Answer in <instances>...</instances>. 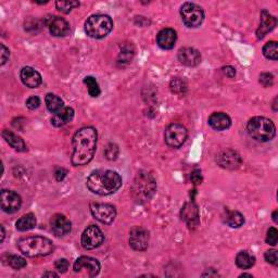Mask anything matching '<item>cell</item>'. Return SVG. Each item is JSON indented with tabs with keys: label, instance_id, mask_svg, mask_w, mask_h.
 Wrapping results in <instances>:
<instances>
[{
	"label": "cell",
	"instance_id": "obj_29",
	"mask_svg": "<svg viewBox=\"0 0 278 278\" xmlns=\"http://www.w3.org/2000/svg\"><path fill=\"white\" fill-rule=\"evenodd\" d=\"M84 84L87 86L88 93L92 97H98L100 95L101 90L98 82H97L96 79L93 78V76H86L84 79Z\"/></svg>",
	"mask_w": 278,
	"mask_h": 278
},
{
	"label": "cell",
	"instance_id": "obj_19",
	"mask_svg": "<svg viewBox=\"0 0 278 278\" xmlns=\"http://www.w3.org/2000/svg\"><path fill=\"white\" fill-rule=\"evenodd\" d=\"M20 78L21 81L23 82V84L30 88H37L41 85V83H43L41 75L36 70L31 66H25L21 70Z\"/></svg>",
	"mask_w": 278,
	"mask_h": 278
},
{
	"label": "cell",
	"instance_id": "obj_4",
	"mask_svg": "<svg viewBox=\"0 0 278 278\" xmlns=\"http://www.w3.org/2000/svg\"><path fill=\"white\" fill-rule=\"evenodd\" d=\"M157 184L154 176L146 171H141L134 180L131 187V194L137 203H145L154 196Z\"/></svg>",
	"mask_w": 278,
	"mask_h": 278
},
{
	"label": "cell",
	"instance_id": "obj_7",
	"mask_svg": "<svg viewBox=\"0 0 278 278\" xmlns=\"http://www.w3.org/2000/svg\"><path fill=\"white\" fill-rule=\"evenodd\" d=\"M180 17L186 26L198 27L204 20V12L201 7L192 3H185L180 8Z\"/></svg>",
	"mask_w": 278,
	"mask_h": 278
},
{
	"label": "cell",
	"instance_id": "obj_39",
	"mask_svg": "<svg viewBox=\"0 0 278 278\" xmlns=\"http://www.w3.org/2000/svg\"><path fill=\"white\" fill-rule=\"evenodd\" d=\"M68 266H70V263L66 259H59L54 263L55 269H57L60 273H65L68 269Z\"/></svg>",
	"mask_w": 278,
	"mask_h": 278
},
{
	"label": "cell",
	"instance_id": "obj_21",
	"mask_svg": "<svg viewBox=\"0 0 278 278\" xmlns=\"http://www.w3.org/2000/svg\"><path fill=\"white\" fill-rule=\"evenodd\" d=\"M177 39L176 32L172 29H164L160 31L157 36V44L164 50H170L174 48Z\"/></svg>",
	"mask_w": 278,
	"mask_h": 278
},
{
	"label": "cell",
	"instance_id": "obj_45",
	"mask_svg": "<svg viewBox=\"0 0 278 278\" xmlns=\"http://www.w3.org/2000/svg\"><path fill=\"white\" fill-rule=\"evenodd\" d=\"M47 276H49V277H58V274L54 273V272H46V273L43 274V277H47Z\"/></svg>",
	"mask_w": 278,
	"mask_h": 278
},
{
	"label": "cell",
	"instance_id": "obj_15",
	"mask_svg": "<svg viewBox=\"0 0 278 278\" xmlns=\"http://www.w3.org/2000/svg\"><path fill=\"white\" fill-rule=\"evenodd\" d=\"M180 217H182L184 222H186V224L188 225L189 228H196L200 223L198 206L193 201L185 203L182 208V212H180Z\"/></svg>",
	"mask_w": 278,
	"mask_h": 278
},
{
	"label": "cell",
	"instance_id": "obj_24",
	"mask_svg": "<svg viewBox=\"0 0 278 278\" xmlns=\"http://www.w3.org/2000/svg\"><path fill=\"white\" fill-rule=\"evenodd\" d=\"M2 136L4 137L5 141L9 144L11 148H13L19 152L27 151V147H26V145H25L23 139L19 137L18 135H16L13 131L8 130V129H4L2 133Z\"/></svg>",
	"mask_w": 278,
	"mask_h": 278
},
{
	"label": "cell",
	"instance_id": "obj_9",
	"mask_svg": "<svg viewBox=\"0 0 278 278\" xmlns=\"http://www.w3.org/2000/svg\"><path fill=\"white\" fill-rule=\"evenodd\" d=\"M90 212L97 221L107 225L113 223L116 218L115 207L108 203H90Z\"/></svg>",
	"mask_w": 278,
	"mask_h": 278
},
{
	"label": "cell",
	"instance_id": "obj_8",
	"mask_svg": "<svg viewBox=\"0 0 278 278\" xmlns=\"http://www.w3.org/2000/svg\"><path fill=\"white\" fill-rule=\"evenodd\" d=\"M187 137H188V131L187 128L182 124L173 123L169 125L165 129L164 139L166 145L171 148H179L185 144Z\"/></svg>",
	"mask_w": 278,
	"mask_h": 278
},
{
	"label": "cell",
	"instance_id": "obj_33",
	"mask_svg": "<svg viewBox=\"0 0 278 278\" xmlns=\"http://www.w3.org/2000/svg\"><path fill=\"white\" fill-rule=\"evenodd\" d=\"M133 57H134L133 48L129 47V46H126V47H124L123 49L121 50L119 59H117V62H119V64L125 65L126 63H128V62L131 59H133Z\"/></svg>",
	"mask_w": 278,
	"mask_h": 278
},
{
	"label": "cell",
	"instance_id": "obj_37",
	"mask_svg": "<svg viewBox=\"0 0 278 278\" xmlns=\"http://www.w3.org/2000/svg\"><path fill=\"white\" fill-rule=\"evenodd\" d=\"M259 81L264 87H270L274 84V76L270 73H262Z\"/></svg>",
	"mask_w": 278,
	"mask_h": 278
},
{
	"label": "cell",
	"instance_id": "obj_46",
	"mask_svg": "<svg viewBox=\"0 0 278 278\" xmlns=\"http://www.w3.org/2000/svg\"><path fill=\"white\" fill-rule=\"evenodd\" d=\"M0 228H2V242H4V240H5V237H6V232H5V227L2 225V227H0Z\"/></svg>",
	"mask_w": 278,
	"mask_h": 278
},
{
	"label": "cell",
	"instance_id": "obj_31",
	"mask_svg": "<svg viewBox=\"0 0 278 278\" xmlns=\"http://www.w3.org/2000/svg\"><path fill=\"white\" fill-rule=\"evenodd\" d=\"M80 6L79 2L75 0H61V2L55 3L57 9L62 13H70L74 8H78Z\"/></svg>",
	"mask_w": 278,
	"mask_h": 278
},
{
	"label": "cell",
	"instance_id": "obj_47",
	"mask_svg": "<svg viewBox=\"0 0 278 278\" xmlns=\"http://www.w3.org/2000/svg\"><path fill=\"white\" fill-rule=\"evenodd\" d=\"M277 214H278V212H277V211H274V213H273V221L275 222V223H277V222H278V220H277Z\"/></svg>",
	"mask_w": 278,
	"mask_h": 278
},
{
	"label": "cell",
	"instance_id": "obj_11",
	"mask_svg": "<svg viewBox=\"0 0 278 278\" xmlns=\"http://www.w3.org/2000/svg\"><path fill=\"white\" fill-rule=\"evenodd\" d=\"M149 232L142 226H136L130 229L129 245L136 251H145L149 246Z\"/></svg>",
	"mask_w": 278,
	"mask_h": 278
},
{
	"label": "cell",
	"instance_id": "obj_22",
	"mask_svg": "<svg viewBox=\"0 0 278 278\" xmlns=\"http://www.w3.org/2000/svg\"><path fill=\"white\" fill-rule=\"evenodd\" d=\"M208 125L215 130H225L231 127L232 120L224 112H215L208 117Z\"/></svg>",
	"mask_w": 278,
	"mask_h": 278
},
{
	"label": "cell",
	"instance_id": "obj_43",
	"mask_svg": "<svg viewBox=\"0 0 278 278\" xmlns=\"http://www.w3.org/2000/svg\"><path fill=\"white\" fill-rule=\"evenodd\" d=\"M10 51L4 44H2V65H5L6 62L9 60Z\"/></svg>",
	"mask_w": 278,
	"mask_h": 278
},
{
	"label": "cell",
	"instance_id": "obj_35",
	"mask_svg": "<svg viewBox=\"0 0 278 278\" xmlns=\"http://www.w3.org/2000/svg\"><path fill=\"white\" fill-rule=\"evenodd\" d=\"M266 243L267 245H270L275 247L278 242V232L275 227H270L267 231L266 235Z\"/></svg>",
	"mask_w": 278,
	"mask_h": 278
},
{
	"label": "cell",
	"instance_id": "obj_40",
	"mask_svg": "<svg viewBox=\"0 0 278 278\" xmlns=\"http://www.w3.org/2000/svg\"><path fill=\"white\" fill-rule=\"evenodd\" d=\"M39 106H40V99H39V97H37V96L30 97V98L26 100V107L29 108L30 110L37 109Z\"/></svg>",
	"mask_w": 278,
	"mask_h": 278
},
{
	"label": "cell",
	"instance_id": "obj_38",
	"mask_svg": "<svg viewBox=\"0 0 278 278\" xmlns=\"http://www.w3.org/2000/svg\"><path fill=\"white\" fill-rule=\"evenodd\" d=\"M264 258H265L266 262L267 263H270L273 264V265L277 266L278 265V258H277V251L275 249H272V250H268V251L265 252V254H264Z\"/></svg>",
	"mask_w": 278,
	"mask_h": 278
},
{
	"label": "cell",
	"instance_id": "obj_41",
	"mask_svg": "<svg viewBox=\"0 0 278 278\" xmlns=\"http://www.w3.org/2000/svg\"><path fill=\"white\" fill-rule=\"evenodd\" d=\"M190 179L191 182L193 183V185H200L202 183V175H201V171L200 170H194L191 175H190Z\"/></svg>",
	"mask_w": 278,
	"mask_h": 278
},
{
	"label": "cell",
	"instance_id": "obj_16",
	"mask_svg": "<svg viewBox=\"0 0 278 278\" xmlns=\"http://www.w3.org/2000/svg\"><path fill=\"white\" fill-rule=\"evenodd\" d=\"M51 229L55 236L58 237H63L71 232L72 224L70 220H67L64 215L62 214H54L50 221Z\"/></svg>",
	"mask_w": 278,
	"mask_h": 278
},
{
	"label": "cell",
	"instance_id": "obj_13",
	"mask_svg": "<svg viewBox=\"0 0 278 278\" xmlns=\"http://www.w3.org/2000/svg\"><path fill=\"white\" fill-rule=\"evenodd\" d=\"M73 268L76 273H80L83 269H85L90 277H95L100 272V263L98 260L90 258V256H81L75 261Z\"/></svg>",
	"mask_w": 278,
	"mask_h": 278
},
{
	"label": "cell",
	"instance_id": "obj_2",
	"mask_svg": "<svg viewBox=\"0 0 278 278\" xmlns=\"http://www.w3.org/2000/svg\"><path fill=\"white\" fill-rule=\"evenodd\" d=\"M87 188L99 196H109L116 192L122 186L119 173L111 170L94 171L87 178Z\"/></svg>",
	"mask_w": 278,
	"mask_h": 278
},
{
	"label": "cell",
	"instance_id": "obj_25",
	"mask_svg": "<svg viewBox=\"0 0 278 278\" xmlns=\"http://www.w3.org/2000/svg\"><path fill=\"white\" fill-rule=\"evenodd\" d=\"M223 220L229 227L233 228H239L245 224V218H243V215L238 211L229 210V208H226L225 210Z\"/></svg>",
	"mask_w": 278,
	"mask_h": 278
},
{
	"label": "cell",
	"instance_id": "obj_5",
	"mask_svg": "<svg viewBox=\"0 0 278 278\" xmlns=\"http://www.w3.org/2000/svg\"><path fill=\"white\" fill-rule=\"evenodd\" d=\"M248 134L261 143L272 141L276 135V127L272 120L264 116L252 117L247 124Z\"/></svg>",
	"mask_w": 278,
	"mask_h": 278
},
{
	"label": "cell",
	"instance_id": "obj_18",
	"mask_svg": "<svg viewBox=\"0 0 278 278\" xmlns=\"http://www.w3.org/2000/svg\"><path fill=\"white\" fill-rule=\"evenodd\" d=\"M47 25L52 36L64 37L70 33V24L63 18L50 17L47 21Z\"/></svg>",
	"mask_w": 278,
	"mask_h": 278
},
{
	"label": "cell",
	"instance_id": "obj_23",
	"mask_svg": "<svg viewBox=\"0 0 278 278\" xmlns=\"http://www.w3.org/2000/svg\"><path fill=\"white\" fill-rule=\"evenodd\" d=\"M74 117V110L70 107H64L62 110H60L59 112L54 113L52 119H51V124L54 127H62L64 125L71 123Z\"/></svg>",
	"mask_w": 278,
	"mask_h": 278
},
{
	"label": "cell",
	"instance_id": "obj_44",
	"mask_svg": "<svg viewBox=\"0 0 278 278\" xmlns=\"http://www.w3.org/2000/svg\"><path fill=\"white\" fill-rule=\"evenodd\" d=\"M222 70H223V73H224L226 76H228L229 79L235 78V75H236V70H235V67H233V66H231V65H228V66H224Z\"/></svg>",
	"mask_w": 278,
	"mask_h": 278
},
{
	"label": "cell",
	"instance_id": "obj_36",
	"mask_svg": "<svg viewBox=\"0 0 278 278\" xmlns=\"http://www.w3.org/2000/svg\"><path fill=\"white\" fill-rule=\"evenodd\" d=\"M104 155H106V158L108 160H115L117 156H119V148L114 144H109L107 146L106 151H104Z\"/></svg>",
	"mask_w": 278,
	"mask_h": 278
},
{
	"label": "cell",
	"instance_id": "obj_28",
	"mask_svg": "<svg viewBox=\"0 0 278 278\" xmlns=\"http://www.w3.org/2000/svg\"><path fill=\"white\" fill-rule=\"evenodd\" d=\"M255 264V258L247 251H241L236 256V265L241 269L251 268Z\"/></svg>",
	"mask_w": 278,
	"mask_h": 278
},
{
	"label": "cell",
	"instance_id": "obj_10",
	"mask_svg": "<svg viewBox=\"0 0 278 278\" xmlns=\"http://www.w3.org/2000/svg\"><path fill=\"white\" fill-rule=\"evenodd\" d=\"M104 235L101 229L96 225L88 226L82 235V246L86 250H93L102 245Z\"/></svg>",
	"mask_w": 278,
	"mask_h": 278
},
{
	"label": "cell",
	"instance_id": "obj_14",
	"mask_svg": "<svg viewBox=\"0 0 278 278\" xmlns=\"http://www.w3.org/2000/svg\"><path fill=\"white\" fill-rule=\"evenodd\" d=\"M217 162L221 168L234 170V169H237L240 165L241 159L237 152L231 149H227V150L221 151L217 156Z\"/></svg>",
	"mask_w": 278,
	"mask_h": 278
},
{
	"label": "cell",
	"instance_id": "obj_20",
	"mask_svg": "<svg viewBox=\"0 0 278 278\" xmlns=\"http://www.w3.org/2000/svg\"><path fill=\"white\" fill-rule=\"evenodd\" d=\"M276 25H277V19L274 16L269 15L268 11L263 10L261 12V23L259 29L256 30V37L259 39L264 38V36H265L267 33L272 32L275 29Z\"/></svg>",
	"mask_w": 278,
	"mask_h": 278
},
{
	"label": "cell",
	"instance_id": "obj_6",
	"mask_svg": "<svg viewBox=\"0 0 278 278\" xmlns=\"http://www.w3.org/2000/svg\"><path fill=\"white\" fill-rule=\"evenodd\" d=\"M113 29V21L106 15H95L89 17L85 22V32L89 37L95 39L104 38Z\"/></svg>",
	"mask_w": 278,
	"mask_h": 278
},
{
	"label": "cell",
	"instance_id": "obj_34",
	"mask_svg": "<svg viewBox=\"0 0 278 278\" xmlns=\"http://www.w3.org/2000/svg\"><path fill=\"white\" fill-rule=\"evenodd\" d=\"M8 264L15 269H21L26 266V261L22 256L19 255H9L8 256Z\"/></svg>",
	"mask_w": 278,
	"mask_h": 278
},
{
	"label": "cell",
	"instance_id": "obj_48",
	"mask_svg": "<svg viewBox=\"0 0 278 278\" xmlns=\"http://www.w3.org/2000/svg\"><path fill=\"white\" fill-rule=\"evenodd\" d=\"M240 277H252L251 274H246V273H243L240 275Z\"/></svg>",
	"mask_w": 278,
	"mask_h": 278
},
{
	"label": "cell",
	"instance_id": "obj_12",
	"mask_svg": "<svg viewBox=\"0 0 278 278\" xmlns=\"http://www.w3.org/2000/svg\"><path fill=\"white\" fill-rule=\"evenodd\" d=\"M22 205V199L19 194L12 190H2V208L6 213H15L20 210Z\"/></svg>",
	"mask_w": 278,
	"mask_h": 278
},
{
	"label": "cell",
	"instance_id": "obj_3",
	"mask_svg": "<svg viewBox=\"0 0 278 278\" xmlns=\"http://www.w3.org/2000/svg\"><path fill=\"white\" fill-rule=\"evenodd\" d=\"M18 248L27 258L47 256L53 252L54 247L50 239L41 236H31L18 241Z\"/></svg>",
	"mask_w": 278,
	"mask_h": 278
},
{
	"label": "cell",
	"instance_id": "obj_17",
	"mask_svg": "<svg viewBox=\"0 0 278 278\" xmlns=\"http://www.w3.org/2000/svg\"><path fill=\"white\" fill-rule=\"evenodd\" d=\"M177 58L180 63L186 66H197L201 62L200 52L191 47H184L179 49Z\"/></svg>",
	"mask_w": 278,
	"mask_h": 278
},
{
	"label": "cell",
	"instance_id": "obj_30",
	"mask_svg": "<svg viewBox=\"0 0 278 278\" xmlns=\"http://www.w3.org/2000/svg\"><path fill=\"white\" fill-rule=\"evenodd\" d=\"M263 54L266 59L276 61L278 59V51H277V43H276V41H268L267 44H265V46L263 47Z\"/></svg>",
	"mask_w": 278,
	"mask_h": 278
},
{
	"label": "cell",
	"instance_id": "obj_1",
	"mask_svg": "<svg viewBox=\"0 0 278 278\" xmlns=\"http://www.w3.org/2000/svg\"><path fill=\"white\" fill-rule=\"evenodd\" d=\"M96 128L92 126L83 127L76 131L73 136V154L71 161L74 166H83L92 161L97 148Z\"/></svg>",
	"mask_w": 278,
	"mask_h": 278
},
{
	"label": "cell",
	"instance_id": "obj_27",
	"mask_svg": "<svg viewBox=\"0 0 278 278\" xmlns=\"http://www.w3.org/2000/svg\"><path fill=\"white\" fill-rule=\"evenodd\" d=\"M36 224H37V221H36V218H35V215L32 213H29L23 215L22 218L18 220L16 226L18 231L20 232H27L35 228Z\"/></svg>",
	"mask_w": 278,
	"mask_h": 278
},
{
	"label": "cell",
	"instance_id": "obj_42",
	"mask_svg": "<svg viewBox=\"0 0 278 278\" xmlns=\"http://www.w3.org/2000/svg\"><path fill=\"white\" fill-rule=\"evenodd\" d=\"M66 174H67V171L65 169L58 168L54 172V177H55V179L58 180V182H61V180L64 179V177L66 176Z\"/></svg>",
	"mask_w": 278,
	"mask_h": 278
},
{
	"label": "cell",
	"instance_id": "obj_26",
	"mask_svg": "<svg viewBox=\"0 0 278 278\" xmlns=\"http://www.w3.org/2000/svg\"><path fill=\"white\" fill-rule=\"evenodd\" d=\"M45 102H46L47 109L53 114L59 112L60 110L64 108L63 100H62L59 96L54 95V94H47L46 98H45Z\"/></svg>",
	"mask_w": 278,
	"mask_h": 278
},
{
	"label": "cell",
	"instance_id": "obj_32",
	"mask_svg": "<svg viewBox=\"0 0 278 278\" xmlns=\"http://www.w3.org/2000/svg\"><path fill=\"white\" fill-rule=\"evenodd\" d=\"M170 88L172 90V93H174V94L184 95L186 93V90H187V84H186V82L184 80L176 78V79H174L171 82Z\"/></svg>",
	"mask_w": 278,
	"mask_h": 278
}]
</instances>
